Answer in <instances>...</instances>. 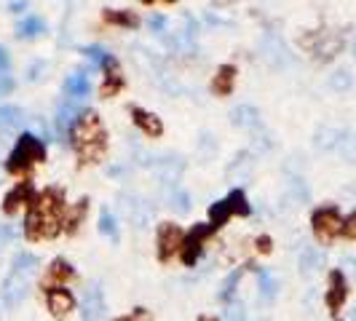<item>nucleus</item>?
Returning <instances> with one entry per match:
<instances>
[{"mask_svg": "<svg viewBox=\"0 0 356 321\" xmlns=\"http://www.w3.org/2000/svg\"><path fill=\"white\" fill-rule=\"evenodd\" d=\"M67 206H70L67 204V190L62 185H46V188H40L35 201H33V206L24 212V222H22L24 238L30 244L59 238Z\"/></svg>", "mask_w": 356, "mask_h": 321, "instance_id": "1", "label": "nucleus"}, {"mask_svg": "<svg viewBox=\"0 0 356 321\" xmlns=\"http://www.w3.org/2000/svg\"><path fill=\"white\" fill-rule=\"evenodd\" d=\"M67 145L75 156L78 169L99 166L105 160L107 147H110V134H107L102 115L94 107H81V113L75 115L72 126L67 129Z\"/></svg>", "mask_w": 356, "mask_h": 321, "instance_id": "2", "label": "nucleus"}, {"mask_svg": "<svg viewBox=\"0 0 356 321\" xmlns=\"http://www.w3.org/2000/svg\"><path fill=\"white\" fill-rule=\"evenodd\" d=\"M38 268H40V260H38L33 252H19V254H14L11 270H8V276L0 284V305L6 311H17L19 305L27 300L30 279L38 273Z\"/></svg>", "mask_w": 356, "mask_h": 321, "instance_id": "3", "label": "nucleus"}, {"mask_svg": "<svg viewBox=\"0 0 356 321\" xmlns=\"http://www.w3.org/2000/svg\"><path fill=\"white\" fill-rule=\"evenodd\" d=\"M46 158H49L46 142H43L40 137H35V134L24 131V134L17 137L11 153L3 160V172L14 179H27V177H33V172H35L38 166L46 163Z\"/></svg>", "mask_w": 356, "mask_h": 321, "instance_id": "4", "label": "nucleus"}, {"mask_svg": "<svg viewBox=\"0 0 356 321\" xmlns=\"http://www.w3.org/2000/svg\"><path fill=\"white\" fill-rule=\"evenodd\" d=\"M298 46L303 49L314 62L327 65L346 49V30H330V27H316V30H305L298 38Z\"/></svg>", "mask_w": 356, "mask_h": 321, "instance_id": "5", "label": "nucleus"}, {"mask_svg": "<svg viewBox=\"0 0 356 321\" xmlns=\"http://www.w3.org/2000/svg\"><path fill=\"white\" fill-rule=\"evenodd\" d=\"M340 228H343V212L338 204H319L311 212V233L319 247H332L340 238Z\"/></svg>", "mask_w": 356, "mask_h": 321, "instance_id": "6", "label": "nucleus"}, {"mask_svg": "<svg viewBox=\"0 0 356 321\" xmlns=\"http://www.w3.org/2000/svg\"><path fill=\"white\" fill-rule=\"evenodd\" d=\"M207 214H209V225L220 233L228 222H231L233 217H250L252 204H250V198H247V193H244L241 188H233L225 198L214 201Z\"/></svg>", "mask_w": 356, "mask_h": 321, "instance_id": "7", "label": "nucleus"}, {"mask_svg": "<svg viewBox=\"0 0 356 321\" xmlns=\"http://www.w3.org/2000/svg\"><path fill=\"white\" fill-rule=\"evenodd\" d=\"M214 236H217V231H214L209 222L191 225V231H185V241H182V249H179V263L185 268H196L198 260L207 252V244L212 241Z\"/></svg>", "mask_w": 356, "mask_h": 321, "instance_id": "8", "label": "nucleus"}, {"mask_svg": "<svg viewBox=\"0 0 356 321\" xmlns=\"http://www.w3.org/2000/svg\"><path fill=\"white\" fill-rule=\"evenodd\" d=\"M182 241H185V231L179 222H175V220L159 222V228H156V260L161 265H169L175 257H179Z\"/></svg>", "mask_w": 356, "mask_h": 321, "instance_id": "9", "label": "nucleus"}, {"mask_svg": "<svg viewBox=\"0 0 356 321\" xmlns=\"http://www.w3.org/2000/svg\"><path fill=\"white\" fill-rule=\"evenodd\" d=\"M38 196V188L33 177L27 179H17L8 190H6V196H3V204H0V209L6 217H19L22 212H27L30 206H33V201Z\"/></svg>", "mask_w": 356, "mask_h": 321, "instance_id": "10", "label": "nucleus"}, {"mask_svg": "<svg viewBox=\"0 0 356 321\" xmlns=\"http://www.w3.org/2000/svg\"><path fill=\"white\" fill-rule=\"evenodd\" d=\"M348 295H351V284H348V276L343 268H332L327 273V289H324V305H327V313L332 319H338L340 311L348 303Z\"/></svg>", "mask_w": 356, "mask_h": 321, "instance_id": "11", "label": "nucleus"}, {"mask_svg": "<svg viewBox=\"0 0 356 321\" xmlns=\"http://www.w3.org/2000/svg\"><path fill=\"white\" fill-rule=\"evenodd\" d=\"M75 279H78V270H75L70 260L67 257H54L51 263L46 265V270H43V276L38 279V289L43 295L54 286H70Z\"/></svg>", "mask_w": 356, "mask_h": 321, "instance_id": "12", "label": "nucleus"}, {"mask_svg": "<svg viewBox=\"0 0 356 321\" xmlns=\"http://www.w3.org/2000/svg\"><path fill=\"white\" fill-rule=\"evenodd\" d=\"M102 86H99V97L102 99H115L121 91L126 89V72H124V65H121V59L113 54L110 59H107V65L102 67Z\"/></svg>", "mask_w": 356, "mask_h": 321, "instance_id": "13", "label": "nucleus"}, {"mask_svg": "<svg viewBox=\"0 0 356 321\" xmlns=\"http://www.w3.org/2000/svg\"><path fill=\"white\" fill-rule=\"evenodd\" d=\"M129 118H131V124L134 129L147 137V140H161L163 137V121L159 118V113H153V110H147L143 105H129Z\"/></svg>", "mask_w": 356, "mask_h": 321, "instance_id": "14", "label": "nucleus"}, {"mask_svg": "<svg viewBox=\"0 0 356 321\" xmlns=\"http://www.w3.org/2000/svg\"><path fill=\"white\" fill-rule=\"evenodd\" d=\"M43 297H46V308H49L51 319L56 321H65L78 308V300H75L70 286H54L49 292H43Z\"/></svg>", "mask_w": 356, "mask_h": 321, "instance_id": "15", "label": "nucleus"}, {"mask_svg": "<svg viewBox=\"0 0 356 321\" xmlns=\"http://www.w3.org/2000/svg\"><path fill=\"white\" fill-rule=\"evenodd\" d=\"M238 83V67L233 62H222L217 65L212 81H209V91H212L217 99H228Z\"/></svg>", "mask_w": 356, "mask_h": 321, "instance_id": "16", "label": "nucleus"}, {"mask_svg": "<svg viewBox=\"0 0 356 321\" xmlns=\"http://www.w3.org/2000/svg\"><path fill=\"white\" fill-rule=\"evenodd\" d=\"M102 24L113 27V30H124V33H134L143 27V17L131 8H102Z\"/></svg>", "mask_w": 356, "mask_h": 321, "instance_id": "17", "label": "nucleus"}, {"mask_svg": "<svg viewBox=\"0 0 356 321\" xmlns=\"http://www.w3.org/2000/svg\"><path fill=\"white\" fill-rule=\"evenodd\" d=\"M86 217H89V198L83 196L67 206L65 222H62V236H78V231H81L83 222H86Z\"/></svg>", "mask_w": 356, "mask_h": 321, "instance_id": "18", "label": "nucleus"}, {"mask_svg": "<svg viewBox=\"0 0 356 321\" xmlns=\"http://www.w3.org/2000/svg\"><path fill=\"white\" fill-rule=\"evenodd\" d=\"M102 313H105V295H102V286L89 284V289L83 292L81 316H83V321H99Z\"/></svg>", "mask_w": 356, "mask_h": 321, "instance_id": "19", "label": "nucleus"}, {"mask_svg": "<svg viewBox=\"0 0 356 321\" xmlns=\"http://www.w3.org/2000/svg\"><path fill=\"white\" fill-rule=\"evenodd\" d=\"M62 91H65V97L67 99H75V102H83L86 97L91 94V81L89 75L83 70H75L70 72L67 78H65V83H62Z\"/></svg>", "mask_w": 356, "mask_h": 321, "instance_id": "20", "label": "nucleus"}, {"mask_svg": "<svg viewBox=\"0 0 356 321\" xmlns=\"http://www.w3.org/2000/svg\"><path fill=\"white\" fill-rule=\"evenodd\" d=\"M46 33V22L38 17V14H30V17L19 19L17 24V38L19 40H35Z\"/></svg>", "mask_w": 356, "mask_h": 321, "instance_id": "21", "label": "nucleus"}, {"mask_svg": "<svg viewBox=\"0 0 356 321\" xmlns=\"http://www.w3.org/2000/svg\"><path fill=\"white\" fill-rule=\"evenodd\" d=\"M252 265H241V268H236L231 276L222 281V289H220V303L222 305H228L236 300V292H238V284H241V279H244V273L250 270Z\"/></svg>", "mask_w": 356, "mask_h": 321, "instance_id": "22", "label": "nucleus"}, {"mask_svg": "<svg viewBox=\"0 0 356 321\" xmlns=\"http://www.w3.org/2000/svg\"><path fill=\"white\" fill-rule=\"evenodd\" d=\"M99 233L105 236L107 241H113V244H118L121 241V228H118V220L113 217V212L102 206L99 209Z\"/></svg>", "mask_w": 356, "mask_h": 321, "instance_id": "23", "label": "nucleus"}, {"mask_svg": "<svg viewBox=\"0 0 356 321\" xmlns=\"http://www.w3.org/2000/svg\"><path fill=\"white\" fill-rule=\"evenodd\" d=\"M257 289H260V297L270 303L276 297V289H279V281L270 270H257Z\"/></svg>", "mask_w": 356, "mask_h": 321, "instance_id": "24", "label": "nucleus"}, {"mask_svg": "<svg viewBox=\"0 0 356 321\" xmlns=\"http://www.w3.org/2000/svg\"><path fill=\"white\" fill-rule=\"evenodd\" d=\"M81 54H83V59H89L97 70H102V67L107 65V59L113 56V54L107 51V49H102V46H83Z\"/></svg>", "mask_w": 356, "mask_h": 321, "instance_id": "25", "label": "nucleus"}, {"mask_svg": "<svg viewBox=\"0 0 356 321\" xmlns=\"http://www.w3.org/2000/svg\"><path fill=\"white\" fill-rule=\"evenodd\" d=\"M22 110L17 105H0V129H17L22 124Z\"/></svg>", "mask_w": 356, "mask_h": 321, "instance_id": "26", "label": "nucleus"}, {"mask_svg": "<svg viewBox=\"0 0 356 321\" xmlns=\"http://www.w3.org/2000/svg\"><path fill=\"white\" fill-rule=\"evenodd\" d=\"M110 321H153V313H150V308L137 305V308H131V311H126V313H121V316H115V319Z\"/></svg>", "mask_w": 356, "mask_h": 321, "instance_id": "27", "label": "nucleus"}, {"mask_svg": "<svg viewBox=\"0 0 356 321\" xmlns=\"http://www.w3.org/2000/svg\"><path fill=\"white\" fill-rule=\"evenodd\" d=\"M340 238H346V241H354V244H356V209H351V212L343 217Z\"/></svg>", "mask_w": 356, "mask_h": 321, "instance_id": "28", "label": "nucleus"}, {"mask_svg": "<svg viewBox=\"0 0 356 321\" xmlns=\"http://www.w3.org/2000/svg\"><path fill=\"white\" fill-rule=\"evenodd\" d=\"M330 86L335 91H348L354 86V78H351V72L348 70H338L332 78H330Z\"/></svg>", "mask_w": 356, "mask_h": 321, "instance_id": "29", "label": "nucleus"}, {"mask_svg": "<svg viewBox=\"0 0 356 321\" xmlns=\"http://www.w3.org/2000/svg\"><path fill=\"white\" fill-rule=\"evenodd\" d=\"M254 252H257V254H270V252H273V238H270L268 233L254 236Z\"/></svg>", "mask_w": 356, "mask_h": 321, "instance_id": "30", "label": "nucleus"}, {"mask_svg": "<svg viewBox=\"0 0 356 321\" xmlns=\"http://www.w3.org/2000/svg\"><path fill=\"white\" fill-rule=\"evenodd\" d=\"M17 89V78L8 72H0V97H11Z\"/></svg>", "mask_w": 356, "mask_h": 321, "instance_id": "31", "label": "nucleus"}, {"mask_svg": "<svg viewBox=\"0 0 356 321\" xmlns=\"http://www.w3.org/2000/svg\"><path fill=\"white\" fill-rule=\"evenodd\" d=\"M17 238V231H14V225H8V222H0V252L6 249L11 241Z\"/></svg>", "mask_w": 356, "mask_h": 321, "instance_id": "32", "label": "nucleus"}, {"mask_svg": "<svg viewBox=\"0 0 356 321\" xmlns=\"http://www.w3.org/2000/svg\"><path fill=\"white\" fill-rule=\"evenodd\" d=\"M319 265H321L319 252H305L303 254V270H316Z\"/></svg>", "mask_w": 356, "mask_h": 321, "instance_id": "33", "label": "nucleus"}, {"mask_svg": "<svg viewBox=\"0 0 356 321\" xmlns=\"http://www.w3.org/2000/svg\"><path fill=\"white\" fill-rule=\"evenodd\" d=\"M8 70H11V56L0 46V72H8Z\"/></svg>", "mask_w": 356, "mask_h": 321, "instance_id": "34", "label": "nucleus"}, {"mask_svg": "<svg viewBox=\"0 0 356 321\" xmlns=\"http://www.w3.org/2000/svg\"><path fill=\"white\" fill-rule=\"evenodd\" d=\"M137 3H143V6H175V3H179V0H137Z\"/></svg>", "mask_w": 356, "mask_h": 321, "instance_id": "35", "label": "nucleus"}, {"mask_svg": "<svg viewBox=\"0 0 356 321\" xmlns=\"http://www.w3.org/2000/svg\"><path fill=\"white\" fill-rule=\"evenodd\" d=\"M196 321H220V319H217V316H212V313H201Z\"/></svg>", "mask_w": 356, "mask_h": 321, "instance_id": "36", "label": "nucleus"}, {"mask_svg": "<svg viewBox=\"0 0 356 321\" xmlns=\"http://www.w3.org/2000/svg\"><path fill=\"white\" fill-rule=\"evenodd\" d=\"M354 59H356V43H354Z\"/></svg>", "mask_w": 356, "mask_h": 321, "instance_id": "37", "label": "nucleus"}, {"mask_svg": "<svg viewBox=\"0 0 356 321\" xmlns=\"http://www.w3.org/2000/svg\"><path fill=\"white\" fill-rule=\"evenodd\" d=\"M225 3H233V0H225Z\"/></svg>", "mask_w": 356, "mask_h": 321, "instance_id": "38", "label": "nucleus"}, {"mask_svg": "<svg viewBox=\"0 0 356 321\" xmlns=\"http://www.w3.org/2000/svg\"><path fill=\"white\" fill-rule=\"evenodd\" d=\"M335 321H340V319H335Z\"/></svg>", "mask_w": 356, "mask_h": 321, "instance_id": "39", "label": "nucleus"}]
</instances>
